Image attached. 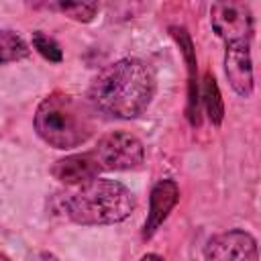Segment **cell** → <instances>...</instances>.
Wrapping results in <instances>:
<instances>
[{
  "instance_id": "277c9868",
  "label": "cell",
  "mask_w": 261,
  "mask_h": 261,
  "mask_svg": "<svg viewBox=\"0 0 261 261\" xmlns=\"http://www.w3.org/2000/svg\"><path fill=\"white\" fill-rule=\"evenodd\" d=\"M92 153L100 169H110V171L137 169L145 161L143 143L126 130H112L104 135Z\"/></svg>"
},
{
  "instance_id": "7c38bea8",
  "label": "cell",
  "mask_w": 261,
  "mask_h": 261,
  "mask_svg": "<svg viewBox=\"0 0 261 261\" xmlns=\"http://www.w3.org/2000/svg\"><path fill=\"white\" fill-rule=\"evenodd\" d=\"M202 98H204V106H206V114L210 118L212 124H220L224 118V102L220 98L218 92V84L214 80L212 73L204 75V86H202Z\"/></svg>"
},
{
  "instance_id": "6da1fadb",
  "label": "cell",
  "mask_w": 261,
  "mask_h": 261,
  "mask_svg": "<svg viewBox=\"0 0 261 261\" xmlns=\"http://www.w3.org/2000/svg\"><path fill=\"white\" fill-rule=\"evenodd\" d=\"M155 90L157 82L149 63L124 57L98 71L88 88V102L100 114L130 120L149 108Z\"/></svg>"
},
{
  "instance_id": "9c48e42d",
  "label": "cell",
  "mask_w": 261,
  "mask_h": 261,
  "mask_svg": "<svg viewBox=\"0 0 261 261\" xmlns=\"http://www.w3.org/2000/svg\"><path fill=\"white\" fill-rule=\"evenodd\" d=\"M100 165L94 153H75L63 159H57L51 167V175L65 186H82L94 177H98Z\"/></svg>"
},
{
  "instance_id": "e0dca14e",
  "label": "cell",
  "mask_w": 261,
  "mask_h": 261,
  "mask_svg": "<svg viewBox=\"0 0 261 261\" xmlns=\"http://www.w3.org/2000/svg\"><path fill=\"white\" fill-rule=\"evenodd\" d=\"M0 261H12L8 255H4V253H0Z\"/></svg>"
},
{
  "instance_id": "ba28073f",
  "label": "cell",
  "mask_w": 261,
  "mask_h": 261,
  "mask_svg": "<svg viewBox=\"0 0 261 261\" xmlns=\"http://www.w3.org/2000/svg\"><path fill=\"white\" fill-rule=\"evenodd\" d=\"M224 73L228 77L230 88L241 98H249L253 94L251 45H226V51H224Z\"/></svg>"
},
{
  "instance_id": "9a60e30c",
  "label": "cell",
  "mask_w": 261,
  "mask_h": 261,
  "mask_svg": "<svg viewBox=\"0 0 261 261\" xmlns=\"http://www.w3.org/2000/svg\"><path fill=\"white\" fill-rule=\"evenodd\" d=\"M29 261H61L57 255H53V253H49V251H39V253H35Z\"/></svg>"
},
{
  "instance_id": "52a82bcc",
  "label": "cell",
  "mask_w": 261,
  "mask_h": 261,
  "mask_svg": "<svg viewBox=\"0 0 261 261\" xmlns=\"http://www.w3.org/2000/svg\"><path fill=\"white\" fill-rule=\"evenodd\" d=\"M179 202V188L173 179H159L149 196V212L143 224V239H151Z\"/></svg>"
},
{
  "instance_id": "4fadbf2b",
  "label": "cell",
  "mask_w": 261,
  "mask_h": 261,
  "mask_svg": "<svg viewBox=\"0 0 261 261\" xmlns=\"http://www.w3.org/2000/svg\"><path fill=\"white\" fill-rule=\"evenodd\" d=\"M49 8H55L77 22H90L98 14V4H84V2H57V4H49Z\"/></svg>"
},
{
  "instance_id": "8fae6325",
  "label": "cell",
  "mask_w": 261,
  "mask_h": 261,
  "mask_svg": "<svg viewBox=\"0 0 261 261\" xmlns=\"http://www.w3.org/2000/svg\"><path fill=\"white\" fill-rule=\"evenodd\" d=\"M29 53H31V49L18 33L8 31V29L0 31V65L20 61V59L29 57Z\"/></svg>"
},
{
  "instance_id": "5bb4252c",
  "label": "cell",
  "mask_w": 261,
  "mask_h": 261,
  "mask_svg": "<svg viewBox=\"0 0 261 261\" xmlns=\"http://www.w3.org/2000/svg\"><path fill=\"white\" fill-rule=\"evenodd\" d=\"M33 47L49 61L53 63H59L63 59V51L59 47V43L55 39H51L49 35H45L43 31H35L33 33Z\"/></svg>"
},
{
  "instance_id": "30bf717a",
  "label": "cell",
  "mask_w": 261,
  "mask_h": 261,
  "mask_svg": "<svg viewBox=\"0 0 261 261\" xmlns=\"http://www.w3.org/2000/svg\"><path fill=\"white\" fill-rule=\"evenodd\" d=\"M171 35L177 39L179 43V49L184 51V57L188 61V69H190V118L194 124H198L196 120V110H198V86H196V80H194V67H196V55L192 51V39L188 37L186 29H171Z\"/></svg>"
},
{
  "instance_id": "3957f363",
  "label": "cell",
  "mask_w": 261,
  "mask_h": 261,
  "mask_svg": "<svg viewBox=\"0 0 261 261\" xmlns=\"http://www.w3.org/2000/svg\"><path fill=\"white\" fill-rule=\"evenodd\" d=\"M37 135L55 149H73L94 133L92 106L63 92H53L41 100L33 118Z\"/></svg>"
},
{
  "instance_id": "5b68a950",
  "label": "cell",
  "mask_w": 261,
  "mask_h": 261,
  "mask_svg": "<svg viewBox=\"0 0 261 261\" xmlns=\"http://www.w3.org/2000/svg\"><path fill=\"white\" fill-rule=\"evenodd\" d=\"M212 31L226 45H251L253 39V14L243 2H216L210 6Z\"/></svg>"
},
{
  "instance_id": "8992f818",
  "label": "cell",
  "mask_w": 261,
  "mask_h": 261,
  "mask_svg": "<svg viewBox=\"0 0 261 261\" xmlns=\"http://www.w3.org/2000/svg\"><path fill=\"white\" fill-rule=\"evenodd\" d=\"M257 241L243 228L214 234L204 245V261H257Z\"/></svg>"
},
{
  "instance_id": "7a4b0ae2",
  "label": "cell",
  "mask_w": 261,
  "mask_h": 261,
  "mask_svg": "<svg viewBox=\"0 0 261 261\" xmlns=\"http://www.w3.org/2000/svg\"><path fill=\"white\" fill-rule=\"evenodd\" d=\"M137 206L135 194L116 179H90L61 200L65 216L82 226L116 224L126 220Z\"/></svg>"
},
{
  "instance_id": "2e32d148",
  "label": "cell",
  "mask_w": 261,
  "mask_h": 261,
  "mask_svg": "<svg viewBox=\"0 0 261 261\" xmlns=\"http://www.w3.org/2000/svg\"><path fill=\"white\" fill-rule=\"evenodd\" d=\"M141 261H163V257H159L157 253H147L141 257Z\"/></svg>"
}]
</instances>
